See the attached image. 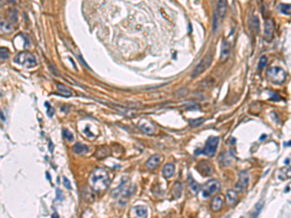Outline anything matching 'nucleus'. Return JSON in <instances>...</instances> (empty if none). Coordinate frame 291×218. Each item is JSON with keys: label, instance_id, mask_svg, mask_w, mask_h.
Masks as SVG:
<instances>
[{"label": "nucleus", "instance_id": "nucleus-22", "mask_svg": "<svg viewBox=\"0 0 291 218\" xmlns=\"http://www.w3.org/2000/svg\"><path fill=\"white\" fill-rule=\"evenodd\" d=\"M73 150L76 154H82L85 153V152H87L89 148H87L86 146L82 145V143H76V145L73 146Z\"/></svg>", "mask_w": 291, "mask_h": 218}, {"label": "nucleus", "instance_id": "nucleus-33", "mask_svg": "<svg viewBox=\"0 0 291 218\" xmlns=\"http://www.w3.org/2000/svg\"><path fill=\"white\" fill-rule=\"evenodd\" d=\"M63 183H64V185H65V187H66L67 189H72L71 183H70L69 179H68L66 177H63Z\"/></svg>", "mask_w": 291, "mask_h": 218}, {"label": "nucleus", "instance_id": "nucleus-5", "mask_svg": "<svg viewBox=\"0 0 291 218\" xmlns=\"http://www.w3.org/2000/svg\"><path fill=\"white\" fill-rule=\"evenodd\" d=\"M220 189V183L216 179H211L209 180L202 188V196L204 198H209L212 194L219 191Z\"/></svg>", "mask_w": 291, "mask_h": 218}, {"label": "nucleus", "instance_id": "nucleus-9", "mask_svg": "<svg viewBox=\"0 0 291 218\" xmlns=\"http://www.w3.org/2000/svg\"><path fill=\"white\" fill-rule=\"evenodd\" d=\"M197 170L202 175H205V177L211 175L212 173H214V168H212V164H210L208 161L199 162L197 165Z\"/></svg>", "mask_w": 291, "mask_h": 218}, {"label": "nucleus", "instance_id": "nucleus-23", "mask_svg": "<svg viewBox=\"0 0 291 218\" xmlns=\"http://www.w3.org/2000/svg\"><path fill=\"white\" fill-rule=\"evenodd\" d=\"M188 180H189V186H190L191 191L193 193H197L198 191H199V189H200L199 183H198L196 180H194L190 175H189V177H188Z\"/></svg>", "mask_w": 291, "mask_h": 218}, {"label": "nucleus", "instance_id": "nucleus-26", "mask_svg": "<svg viewBox=\"0 0 291 218\" xmlns=\"http://www.w3.org/2000/svg\"><path fill=\"white\" fill-rule=\"evenodd\" d=\"M205 122V118H198V119H190L189 120V125H190L191 127H199L201 125Z\"/></svg>", "mask_w": 291, "mask_h": 218}, {"label": "nucleus", "instance_id": "nucleus-6", "mask_svg": "<svg viewBox=\"0 0 291 218\" xmlns=\"http://www.w3.org/2000/svg\"><path fill=\"white\" fill-rule=\"evenodd\" d=\"M212 60V54H211V53H208L206 56L199 62V64H198L197 66L195 67L194 71H193L192 74H191V78H196V77H198L199 75H201L203 72H205L207 69L209 68L210 65H211Z\"/></svg>", "mask_w": 291, "mask_h": 218}, {"label": "nucleus", "instance_id": "nucleus-18", "mask_svg": "<svg viewBox=\"0 0 291 218\" xmlns=\"http://www.w3.org/2000/svg\"><path fill=\"white\" fill-rule=\"evenodd\" d=\"M183 193V186L181 182H176L172 187V195L175 199H179L182 197Z\"/></svg>", "mask_w": 291, "mask_h": 218}, {"label": "nucleus", "instance_id": "nucleus-17", "mask_svg": "<svg viewBox=\"0 0 291 218\" xmlns=\"http://www.w3.org/2000/svg\"><path fill=\"white\" fill-rule=\"evenodd\" d=\"M127 182H128L127 179H126V180L122 179V181H121V184H119V186H118L117 189H115L114 191H112V195H113V196H114V197H118L119 195H121V194H123V193H126L127 190H128V188H127V186H126V183H127Z\"/></svg>", "mask_w": 291, "mask_h": 218}, {"label": "nucleus", "instance_id": "nucleus-31", "mask_svg": "<svg viewBox=\"0 0 291 218\" xmlns=\"http://www.w3.org/2000/svg\"><path fill=\"white\" fill-rule=\"evenodd\" d=\"M45 106L47 107V114L49 115L50 117H53V115L54 114V109L53 108L52 106H50V104L49 103V102H46Z\"/></svg>", "mask_w": 291, "mask_h": 218}, {"label": "nucleus", "instance_id": "nucleus-11", "mask_svg": "<svg viewBox=\"0 0 291 218\" xmlns=\"http://www.w3.org/2000/svg\"><path fill=\"white\" fill-rule=\"evenodd\" d=\"M138 125H139V127L143 131L146 132L147 134H149V135H154L156 131L155 126L147 119H142L141 121H139V124Z\"/></svg>", "mask_w": 291, "mask_h": 218}, {"label": "nucleus", "instance_id": "nucleus-3", "mask_svg": "<svg viewBox=\"0 0 291 218\" xmlns=\"http://www.w3.org/2000/svg\"><path fill=\"white\" fill-rule=\"evenodd\" d=\"M218 143H219V138L218 137H210L207 140L206 143H205V147L203 148V149H197L195 151V154L197 155V154L201 153L203 155L212 157L215 154V151H216V148H218Z\"/></svg>", "mask_w": 291, "mask_h": 218}, {"label": "nucleus", "instance_id": "nucleus-4", "mask_svg": "<svg viewBox=\"0 0 291 218\" xmlns=\"http://www.w3.org/2000/svg\"><path fill=\"white\" fill-rule=\"evenodd\" d=\"M15 62L27 69L33 68L37 65L35 56L29 53H20L15 57Z\"/></svg>", "mask_w": 291, "mask_h": 218}, {"label": "nucleus", "instance_id": "nucleus-32", "mask_svg": "<svg viewBox=\"0 0 291 218\" xmlns=\"http://www.w3.org/2000/svg\"><path fill=\"white\" fill-rule=\"evenodd\" d=\"M218 29V16H216V14L215 13L214 15V32L215 33L216 31Z\"/></svg>", "mask_w": 291, "mask_h": 218}, {"label": "nucleus", "instance_id": "nucleus-16", "mask_svg": "<svg viewBox=\"0 0 291 218\" xmlns=\"http://www.w3.org/2000/svg\"><path fill=\"white\" fill-rule=\"evenodd\" d=\"M160 160H161V157L159 154H154V155H151L149 160L147 162V166L149 169H155L156 167H157L160 164Z\"/></svg>", "mask_w": 291, "mask_h": 218}, {"label": "nucleus", "instance_id": "nucleus-20", "mask_svg": "<svg viewBox=\"0 0 291 218\" xmlns=\"http://www.w3.org/2000/svg\"><path fill=\"white\" fill-rule=\"evenodd\" d=\"M95 155H96L97 158L103 159V158H105V157H107L108 155H110V149L108 147H106V146L99 147L98 149H97Z\"/></svg>", "mask_w": 291, "mask_h": 218}, {"label": "nucleus", "instance_id": "nucleus-28", "mask_svg": "<svg viewBox=\"0 0 291 218\" xmlns=\"http://www.w3.org/2000/svg\"><path fill=\"white\" fill-rule=\"evenodd\" d=\"M9 50L6 48H0V60H6L9 57Z\"/></svg>", "mask_w": 291, "mask_h": 218}, {"label": "nucleus", "instance_id": "nucleus-35", "mask_svg": "<svg viewBox=\"0 0 291 218\" xmlns=\"http://www.w3.org/2000/svg\"><path fill=\"white\" fill-rule=\"evenodd\" d=\"M50 151L53 152V143H52V142H50Z\"/></svg>", "mask_w": 291, "mask_h": 218}, {"label": "nucleus", "instance_id": "nucleus-34", "mask_svg": "<svg viewBox=\"0 0 291 218\" xmlns=\"http://www.w3.org/2000/svg\"><path fill=\"white\" fill-rule=\"evenodd\" d=\"M280 95L276 94V93H275V94H274V97L272 98V100H273V101H278V100H280Z\"/></svg>", "mask_w": 291, "mask_h": 218}, {"label": "nucleus", "instance_id": "nucleus-1", "mask_svg": "<svg viewBox=\"0 0 291 218\" xmlns=\"http://www.w3.org/2000/svg\"><path fill=\"white\" fill-rule=\"evenodd\" d=\"M89 184L96 192H102L108 188L110 184V175L104 169H95L90 174Z\"/></svg>", "mask_w": 291, "mask_h": 218}, {"label": "nucleus", "instance_id": "nucleus-19", "mask_svg": "<svg viewBox=\"0 0 291 218\" xmlns=\"http://www.w3.org/2000/svg\"><path fill=\"white\" fill-rule=\"evenodd\" d=\"M57 91H58V93L59 94H61L63 96H65V97H69V96H71L72 95V91L70 88H68V87L66 85H64L63 83H57Z\"/></svg>", "mask_w": 291, "mask_h": 218}, {"label": "nucleus", "instance_id": "nucleus-14", "mask_svg": "<svg viewBox=\"0 0 291 218\" xmlns=\"http://www.w3.org/2000/svg\"><path fill=\"white\" fill-rule=\"evenodd\" d=\"M175 174V165L173 163H167L162 169V175L163 178L168 179L172 178Z\"/></svg>", "mask_w": 291, "mask_h": 218}, {"label": "nucleus", "instance_id": "nucleus-37", "mask_svg": "<svg viewBox=\"0 0 291 218\" xmlns=\"http://www.w3.org/2000/svg\"><path fill=\"white\" fill-rule=\"evenodd\" d=\"M263 139H266V135H262L260 138V141H263Z\"/></svg>", "mask_w": 291, "mask_h": 218}, {"label": "nucleus", "instance_id": "nucleus-8", "mask_svg": "<svg viewBox=\"0 0 291 218\" xmlns=\"http://www.w3.org/2000/svg\"><path fill=\"white\" fill-rule=\"evenodd\" d=\"M231 52V44L227 39H224L221 43L220 48V58L219 60L221 62H225L228 59Z\"/></svg>", "mask_w": 291, "mask_h": 218}, {"label": "nucleus", "instance_id": "nucleus-15", "mask_svg": "<svg viewBox=\"0 0 291 218\" xmlns=\"http://www.w3.org/2000/svg\"><path fill=\"white\" fill-rule=\"evenodd\" d=\"M226 11H227V4H226V1L225 0H218V6H216L218 17H219L220 18H223L226 15Z\"/></svg>", "mask_w": 291, "mask_h": 218}, {"label": "nucleus", "instance_id": "nucleus-13", "mask_svg": "<svg viewBox=\"0 0 291 218\" xmlns=\"http://www.w3.org/2000/svg\"><path fill=\"white\" fill-rule=\"evenodd\" d=\"M224 200H225V197L223 195H216V196L212 199V204H211V208L214 211H218L219 210L221 207H222L223 204H224Z\"/></svg>", "mask_w": 291, "mask_h": 218}, {"label": "nucleus", "instance_id": "nucleus-29", "mask_svg": "<svg viewBox=\"0 0 291 218\" xmlns=\"http://www.w3.org/2000/svg\"><path fill=\"white\" fill-rule=\"evenodd\" d=\"M63 137L66 139L68 142H72L74 140V135L72 134L71 131H69L67 129H63Z\"/></svg>", "mask_w": 291, "mask_h": 218}, {"label": "nucleus", "instance_id": "nucleus-38", "mask_svg": "<svg viewBox=\"0 0 291 218\" xmlns=\"http://www.w3.org/2000/svg\"><path fill=\"white\" fill-rule=\"evenodd\" d=\"M10 1H11L12 3H14V2H15V1H16V0H10Z\"/></svg>", "mask_w": 291, "mask_h": 218}, {"label": "nucleus", "instance_id": "nucleus-21", "mask_svg": "<svg viewBox=\"0 0 291 218\" xmlns=\"http://www.w3.org/2000/svg\"><path fill=\"white\" fill-rule=\"evenodd\" d=\"M134 210H135V214L138 217H142L145 218L147 216V210L143 206H138L134 207Z\"/></svg>", "mask_w": 291, "mask_h": 218}, {"label": "nucleus", "instance_id": "nucleus-30", "mask_svg": "<svg viewBox=\"0 0 291 218\" xmlns=\"http://www.w3.org/2000/svg\"><path fill=\"white\" fill-rule=\"evenodd\" d=\"M263 207H264V202H263V201L258 202L256 204V206H255V212H254V214H253V216H258V215H259V213L261 212Z\"/></svg>", "mask_w": 291, "mask_h": 218}, {"label": "nucleus", "instance_id": "nucleus-10", "mask_svg": "<svg viewBox=\"0 0 291 218\" xmlns=\"http://www.w3.org/2000/svg\"><path fill=\"white\" fill-rule=\"evenodd\" d=\"M274 34V24L271 18H267L264 24V38L267 42H270L273 39Z\"/></svg>", "mask_w": 291, "mask_h": 218}, {"label": "nucleus", "instance_id": "nucleus-24", "mask_svg": "<svg viewBox=\"0 0 291 218\" xmlns=\"http://www.w3.org/2000/svg\"><path fill=\"white\" fill-rule=\"evenodd\" d=\"M251 26L255 33L259 32V18L257 16H252L251 18Z\"/></svg>", "mask_w": 291, "mask_h": 218}, {"label": "nucleus", "instance_id": "nucleus-2", "mask_svg": "<svg viewBox=\"0 0 291 218\" xmlns=\"http://www.w3.org/2000/svg\"><path fill=\"white\" fill-rule=\"evenodd\" d=\"M266 76L271 82L276 83V85H281L286 80V73L283 68L274 66L270 67L267 70Z\"/></svg>", "mask_w": 291, "mask_h": 218}, {"label": "nucleus", "instance_id": "nucleus-7", "mask_svg": "<svg viewBox=\"0 0 291 218\" xmlns=\"http://www.w3.org/2000/svg\"><path fill=\"white\" fill-rule=\"evenodd\" d=\"M249 182V175L247 172L243 171L239 174V180L235 185V189L237 192H243L247 189Z\"/></svg>", "mask_w": 291, "mask_h": 218}, {"label": "nucleus", "instance_id": "nucleus-25", "mask_svg": "<svg viewBox=\"0 0 291 218\" xmlns=\"http://www.w3.org/2000/svg\"><path fill=\"white\" fill-rule=\"evenodd\" d=\"M280 11L285 16H290V4H280Z\"/></svg>", "mask_w": 291, "mask_h": 218}, {"label": "nucleus", "instance_id": "nucleus-36", "mask_svg": "<svg viewBox=\"0 0 291 218\" xmlns=\"http://www.w3.org/2000/svg\"><path fill=\"white\" fill-rule=\"evenodd\" d=\"M289 162H290V158L286 159V160H285V164H286V165H289Z\"/></svg>", "mask_w": 291, "mask_h": 218}, {"label": "nucleus", "instance_id": "nucleus-27", "mask_svg": "<svg viewBox=\"0 0 291 218\" xmlns=\"http://www.w3.org/2000/svg\"><path fill=\"white\" fill-rule=\"evenodd\" d=\"M267 62H268V58L266 56H261L260 59H259V62H258V66H257V69H258V71L261 72L263 69H264L266 67V65H267Z\"/></svg>", "mask_w": 291, "mask_h": 218}, {"label": "nucleus", "instance_id": "nucleus-12", "mask_svg": "<svg viewBox=\"0 0 291 218\" xmlns=\"http://www.w3.org/2000/svg\"><path fill=\"white\" fill-rule=\"evenodd\" d=\"M239 200V196L236 190H232L230 189L226 192V202H227V205L229 207H234L237 205Z\"/></svg>", "mask_w": 291, "mask_h": 218}]
</instances>
